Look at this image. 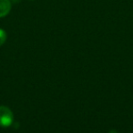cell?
Wrapping results in <instances>:
<instances>
[{"mask_svg": "<svg viewBox=\"0 0 133 133\" xmlns=\"http://www.w3.org/2000/svg\"><path fill=\"white\" fill-rule=\"evenodd\" d=\"M5 41H7V33L5 32V30L0 28V46L3 45Z\"/></svg>", "mask_w": 133, "mask_h": 133, "instance_id": "cell-3", "label": "cell"}, {"mask_svg": "<svg viewBox=\"0 0 133 133\" xmlns=\"http://www.w3.org/2000/svg\"><path fill=\"white\" fill-rule=\"evenodd\" d=\"M14 121L13 112L5 106H0V127L7 128L11 126Z\"/></svg>", "mask_w": 133, "mask_h": 133, "instance_id": "cell-1", "label": "cell"}, {"mask_svg": "<svg viewBox=\"0 0 133 133\" xmlns=\"http://www.w3.org/2000/svg\"><path fill=\"white\" fill-rule=\"evenodd\" d=\"M11 10L10 0H0V17H5Z\"/></svg>", "mask_w": 133, "mask_h": 133, "instance_id": "cell-2", "label": "cell"}, {"mask_svg": "<svg viewBox=\"0 0 133 133\" xmlns=\"http://www.w3.org/2000/svg\"><path fill=\"white\" fill-rule=\"evenodd\" d=\"M11 1H13L14 3H18V2H19L20 0H11Z\"/></svg>", "mask_w": 133, "mask_h": 133, "instance_id": "cell-4", "label": "cell"}]
</instances>
